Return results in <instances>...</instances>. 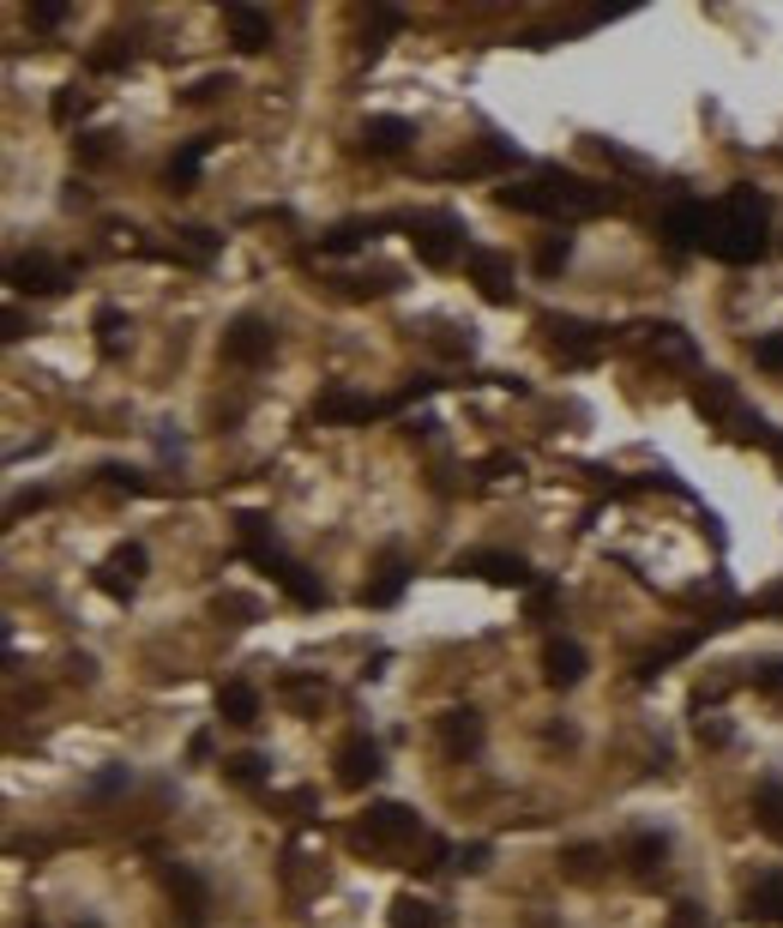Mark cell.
<instances>
[{"instance_id": "obj_13", "label": "cell", "mask_w": 783, "mask_h": 928, "mask_svg": "<svg viewBox=\"0 0 783 928\" xmlns=\"http://www.w3.org/2000/svg\"><path fill=\"white\" fill-rule=\"evenodd\" d=\"M224 31L235 42V55H265L272 49V12H260V7H229L224 12Z\"/></svg>"}, {"instance_id": "obj_19", "label": "cell", "mask_w": 783, "mask_h": 928, "mask_svg": "<svg viewBox=\"0 0 783 928\" xmlns=\"http://www.w3.org/2000/svg\"><path fill=\"white\" fill-rule=\"evenodd\" d=\"M337 765H344V784H368V778L380 772V748L368 742V735H350L344 754H337Z\"/></svg>"}, {"instance_id": "obj_11", "label": "cell", "mask_w": 783, "mask_h": 928, "mask_svg": "<svg viewBox=\"0 0 783 928\" xmlns=\"http://www.w3.org/2000/svg\"><path fill=\"white\" fill-rule=\"evenodd\" d=\"M693 410H699L705 422H723L730 434H735V422L747 417V404H742V392H735V380H723V374H705L699 387H693Z\"/></svg>"}, {"instance_id": "obj_21", "label": "cell", "mask_w": 783, "mask_h": 928, "mask_svg": "<svg viewBox=\"0 0 783 928\" xmlns=\"http://www.w3.org/2000/svg\"><path fill=\"white\" fill-rule=\"evenodd\" d=\"M652 350H657V362H675V368L699 362V350H693V338L682 326H652Z\"/></svg>"}, {"instance_id": "obj_15", "label": "cell", "mask_w": 783, "mask_h": 928, "mask_svg": "<svg viewBox=\"0 0 783 928\" xmlns=\"http://www.w3.org/2000/svg\"><path fill=\"white\" fill-rule=\"evenodd\" d=\"M585 670H590V657H585L579 639H549L542 645V682L549 687H579Z\"/></svg>"}, {"instance_id": "obj_38", "label": "cell", "mask_w": 783, "mask_h": 928, "mask_svg": "<svg viewBox=\"0 0 783 928\" xmlns=\"http://www.w3.org/2000/svg\"><path fill=\"white\" fill-rule=\"evenodd\" d=\"M753 687H760V694H783V657L760 663V670H753Z\"/></svg>"}, {"instance_id": "obj_6", "label": "cell", "mask_w": 783, "mask_h": 928, "mask_svg": "<svg viewBox=\"0 0 783 928\" xmlns=\"http://www.w3.org/2000/svg\"><path fill=\"white\" fill-rule=\"evenodd\" d=\"M217 350H224L229 368H265L272 350H277V332H272V320H260V314H235Z\"/></svg>"}, {"instance_id": "obj_1", "label": "cell", "mask_w": 783, "mask_h": 928, "mask_svg": "<svg viewBox=\"0 0 783 928\" xmlns=\"http://www.w3.org/2000/svg\"><path fill=\"white\" fill-rule=\"evenodd\" d=\"M495 199L507 212H530V217H560V224H579V217H603L615 212L620 194L603 182H585L579 169H560V164H542L530 182H507L495 187Z\"/></svg>"}, {"instance_id": "obj_31", "label": "cell", "mask_w": 783, "mask_h": 928, "mask_svg": "<svg viewBox=\"0 0 783 928\" xmlns=\"http://www.w3.org/2000/svg\"><path fill=\"white\" fill-rule=\"evenodd\" d=\"M760 827L772 832V838H783V784H760Z\"/></svg>"}, {"instance_id": "obj_5", "label": "cell", "mask_w": 783, "mask_h": 928, "mask_svg": "<svg viewBox=\"0 0 783 928\" xmlns=\"http://www.w3.org/2000/svg\"><path fill=\"white\" fill-rule=\"evenodd\" d=\"M542 332H549L555 356L572 362V368H590L603 350H609V326H590L579 314H542Z\"/></svg>"}, {"instance_id": "obj_43", "label": "cell", "mask_w": 783, "mask_h": 928, "mask_svg": "<svg viewBox=\"0 0 783 928\" xmlns=\"http://www.w3.org/2000/svg\"><path fill=\"white\" fill-rule=\"evenodd\" d=\"M284 694H290V700H326V687H320V682H302V675H284Z\"/></svg>"}, {"instance_id": "obj_12", "label": "cell", "mask_w": 783, "mask_h": 928, "mask_svg": "<svg viewBox=\"0 0 783 928\" xmlns=\"http://www.w3.org/2000/svg\"><path fill=\"white\" fill-rule=\"evenodd\" d=\"M386 410H392V398H368V392L332 387V392H320L314 417L320 422H374V417H386Z\"/></svg>"}, {"instance_id": "obj_41", "label": "cell", "mask_w": 783, "mask_h": 928, "mask_svg": "<svg viewBox=\"0 0 783 928\" xmlns=\"http://www.w3.org/2000/svg\"><path fill=\"white\" fill-rule=\"evenodd\" d=\"M753 615H783V579H772L760 597H753Z\"/></svg>"}, {"instance_id": "obj_22", "label": "cell", "mask_w": 783, "mask_h": 928, "mask_svg": "<svg viewBox=\"0 0 783 928\" xmlns=\"http://www.w3.org/2000/svg\"><path fill=\"white\" fill-rule=\"evenodd\" d=\"M447 748H452V754H477V748H482V717L470 712V705H464V712H447Z\"/></svg>"}, {"instance_id": "obj_35", "label": "cell", "mask_w": 783, "mask_h": 928, "mask_svg": "<svg viewBox=\"0 0 783 928\" xmlns=\"http://www.w3.org/2000/svg\"><path fill=\"white\" fill-rule=\"evenodd\" d=\"M67 19H72L67 0H37V7H31V25H37V31H61Z\"/></svg>"}, {"instance_id": "obj_17", "label": "cell", "mask_w": 783, "mask_h": 928, "mask_svg": "<svg viewBox=\"0 0 783 928\" xmlns=\"http://www.w3.org/2000/svg\"><path fill=\"white\" fill-rule=\"evenodd\" d=\"M705 212H712L705 199H675V205H669V217H663V235H669L675 254H687V247L705 242Z\"/></svg>"}, {"instance_id": "obj_23", "label": "cell", "mask_w": 783, "mask_h": 928, "mask_svg": "<svg viewBox=\"0 0 783 928\" xmlns=\"http://www.w3.org/2000/svg\"><path fill=\"white\" fill-rule=\"evenodd\" d=\"M91 326H97V350H102V356H121V344H127V314H121V307H97V320H91Z\"/></svg>"}, {"instance_id": "obj_34", "label": "cell", "mask_w": 783, "mask_h": 928, "mask_svg": "<svg viewBox=\"0 0 783 928\" xmlns=\"http://www.w3.org/2000/svg\"><path fill=\"white\" fill-rule=\"evenodd\" d=\"M753 362H760L765 374H783V332H765V338H753Z\"/></svg>"}, {"instance_id": "obj_28", "label": "cell", "mask_w": 783, "mask_h": 928, "mask_svg": "<svg viewBox=\"0 0 783 928\" xmlns=\"http://www.w3.org/2000/svg\"><path fill=\"white\" fill-rule=\"evenodd\" d=\"M567 260H572V235H567V229L549 235V242L537 247V272H542V277H560V272H567Z\"/></svg>"}, {"instance_id": "obj_46", "label": "cell", "mask_w": 783, "mask_h": 928, "mask_svg": "<svg viewBox=\"0 0 783 928\" xmlns=\"http://www.w3.org/2000/svg\"><path fill=\"white\" fill-rule=\"evenodd\" d=\"M669 928H705V922H699V910H693V905H682V910H675V922H669Z\"/></svg>"}, {"instance_id": "obj_26", "label": "cell", "mask_w": 783, "mask_h": 928, "mask_svg": "<svg viewBox=\"0 0 783 928\" xmlns=\"http://www.w3.org/2000/svg\"><path fill=\"white\" fill-rule=\"evenodd\" d=\"M217 712H224L229 724H254V717H260V694L247 682H229L224 694H217Z\"/></svg>"}, {"instance_id": "obj_24", "label": "cell", "mask_w": 783, "mask_h": 928, "mask_svg": "<svg viewBox=\"0 0 783 928\" xmlns=\"http://www.w3.org/2000/svg\"><path fill=\"white\" fill-rule=\"evenodd\" d=\"M398 31H404V12H398V7H374V25H368V37H362V55H368V61H380V49H386Z\"/></svg>"}, {"instance_id": "obj_14", "label": "cell", "mask_w": 783, "mask_h": 928, "mask_svg": "<svg viewBox=\"0 0 783 928\" xmlns=\"http://www.w3.org/2000/svg\"><path fill=\"white\" fill-rule=\"evenodd\" d=\"M404 585H410L404 549H386V555H380V567H374V579L362 585V603H368V609H392V603L404 597Z\"/></svg>"}, {"instance_id": "obj_42", "label": "cell", "mask_w": 783, "mask_h": 928, "mask_svg": "<svg viewBox=\"0 0 783 928\" xmlns=\"http://www.w3.org/2000/svg\"><path fill=\"white\" fill-rule=\"evenodd\" d=\"M37 507H49V489H31V495H12L7 519H25V512H37Z\"/></svg>"}, {"instance_id": "obj_45", "label": "cell", "mask_w": 783, "mask_h": 928, "mask_svg": "<svg viewBox=\"0 0 783 928\" xmlns=\"http://www.w3.org/2000/svg\"><path fill=\"white\" fill-rule=\"evenodd\" d=\"M0 326H7V344H19V338H25V314H19V307H7V320H0Z\"/></svg>"}, {"instance_id": "obj_10", "label": "cell", "mask_w": 783, "mask_h": 928, "mask_svg": "<svg viewBox=\"0 0 783 928\" xmlns=\"http://www.w3.org/2000/svg\"><path fill=\"white\" fill-rule=\"evenodd\" d=\"M139 573H145V543H121V549H109V561L97 567V592L115 597V603H133Z\"/></svg>"}, {"instance_id": "obj_39", "label": "cell", "mask_w": 783, "mask_h": 928, "mask_svg": "<svg viewBox=\"0 0 783 928\" xmlns=\"http://www.w3.org/2000/svg\"><path fill=\"white\" fill-rule=\"evenodd\" d=\"M753 917H783V880L760 887V898H753Z\"/></svg>"}, {"instance_id": "obj_33", "label": "cell", "mask_w": 783, "mask_h": 928, "mask_svg": "<svg viewBox=\"0 0 783 928\" xmlns=\"http://www.w3.org/2000/svg\"><path fill=\"white\" fill-rule=\"evenodd\" d=\"M212 615H217V622H224V615H229V622H260V603L242 597V592H224V597L212 603Z\"/></svg>"}, {"instance_id": "obj_47", "label": "cell", "mask_w": 783, "mask_h": 928, "mask_svg": "<svg viewBox=\"0 0 783 928\" xmlns=\"http://www.w3.org/2000/svg\"><path fill=\"white\" fill-rule=\"evenodd\" d=\"M772 459H777V465H783V434H777V440H772Z\"/></svg>"}, {"instance_id": "obj_2", "label": "cell", "mask_w": 783, "mask_h": 928, "mask_svg": "<svg viewBox=\"0 0 783 928\" xmlns=\"http://www.w3.org/2000/svg\"><path fill=\"white\" fill-rule=\"evenodd\" d=\"M765 217H772V205L765 194H753V187H730L712 212H705V254L723 260V265H760L772 254V235H765Z\"/></svg>"}, {"instance_id": "obj_4", "label": "cell", "mask_w": 783, "mask_h": 928, "mask_svg": "<svg viewBox=\"0 0 783 928\" xmlns=\"http://www.w3.org/2000/svg\"><path fill=\"white\" fill-rule=\"evenodd\" d=\"M410 229V247H417V260L428 272H447V265L464 254V224H458V212H417L404 217Z\"/></svg>"}, {"instance_id": "obj_20", "label": "cell", "mask_w": 783, "mask_h": 928, "mask_svg": "<svg viewBox=\"0 0 783 928\" xmlns=\"http://www.w3.org/2000/svg\"><path fill=\"white\" fill-rule=\"evenodd\" d=\"M374 229H380V217H350V224H337V229L320 235V254H356Z\"/></svg>"}, {"instance_id": "obj_36", "label": "cell", "mask_w": 783, "mask_h": 928, "mask_svg": "<svg viewBox=\"0 0 783 928\" xmlns=\"http://www.w3.org/2000/svg\"><path fill=\"white\" fill-rule=\"evenodd\" d=\"M555 603H560V592H555L549 579H537V585H530V597H525V615H530V622H542V615H549Z\"/></svg>"}, {"instance_id": "obj_27", "label": "cell", "mask_w": 783, "mask_h": 928, "mask_svg": "<svg viewBox=\"0 0 783 928\" xmlns=\"http://www.w3.org/2000/svg\"><path fill=\"white\" fill-rule=\"evenodd\" d=\"M133 37H121V31H109L102 37V49H91V72H121V67H133Z\"/></svg>"}, {"instance_id": "obj_29", "label": "cell", "mask_w": 783, "mask_h": 928, "mask_svg": "<svg viewBox=\"0 0 783 928\" xmlns=\"http://www.w3.org/2000/svg\"><path fill=\"white\" fill-rule=\"evenodd\" d=\"M229 91H235V79H229V72H205V79H194V85L182 91V102L205 109V102H217V97H229Z\"/></svg>"}, {"instance_id": "obj_18", "label": "cell", "mask_w": 783, "mask_h": 928, "mask_svg": "<svg viewBox=\"0 0 783 928\" xmlns=\"http://www.w3.org/2000/svg\"><path fill=\"white\" fill-rule=\"evenodd\" d=\"M212 145H217V133H199V139H187L182 152H175L169 164H164V182L175 187V194H187V187L199 182V164L212 157Z\"/></svg>"}, {"instance_id": "obj_7", "label": "cell", "mask_w": 783, "mask_h": 928, "mask_svg": "<svg viewBox=\"0 0 783 928\" xmlns=\"http://www.w3.org/2000/svg\"><path fill=\"white\" fill-rule=\"evenodd\" d=\"M452 573H470V579H489V585H512V592H530L537 573H530L525 555H507V549H470L458 555Z\"/></svg>"}, {"instance_id": "obj_40", "label": "cell", "mask_w": 783, "mask_h": 928, "mask_svg": "<svg viewBox=\"0 0 783 928\" xmlns=\"http://www.w3.org/2000/svg\"><path fill=\"white\" fill-rule=\"evenodd\" d=\"M477 470H482V477H519V470H525V465H519V459H512V452H489V459H482Z\"/></svg>"}, {"instance_id": "obj_25", "label": "cell", "mask_w": 783, "mask_h": 928, "mask_svg": "<svg viewBox=\"0 0 783 928\" xmlns=\"http://www.w3.org/2000/svg\"><path fill=\"white\" fill-rule=\"evenodd\" d=\"M72 157H79V169H102V164L115 157V133H109V127L79 133V139H72Z\"/></svg>"}, {"instance_id": "obj_3", "label": "cell", "mask_w": 783, "mask_h": 928, "mask_svg": "<svg viewBox=\"0 0 783 928\" xmlns=\"http://www.w3.org/2000/svg\"><path fill=\"white\" fill-rule=\"evenodd\" d=\"M235 537H242V555H247V561H260L277 585H284L290 603H302V609H326V585H320L314 573L295 561V555L277 549V530H272V519H265V512H235Z\"/></svg>"}, {"instance_id": "obj_30", "label": "cell", "mask_w": 783, "mask_h": 928, "mask_svg": "<svg viewBox=\"0 0 783 928\" xmlns=\"http://www.w3.org/2000/svg\"><path fill=\"white\" fill-rule=\"evenodd\" d=\"M79 115H85V91H79V85H61V91H55V102H49V121H55V127H72Z\"/></svg>"}, {"instance_id": "obj_32", "label": "cell", "mask_w": 783, "mask_h": 928, "mask_svg": "<svg viewBox=\"0 0 783 928\" xmlns=\"http://www.w3.org/2000/svg\"><path fill=\"white\" fill-rule=\"evenodd\" d=\"M434 905H417V898H398L392 905V928H434Z\"/></svg>"}, {"instance_id": "obj_9", "label": "cell", "mask_w": 783, "mask_h": 928, "mask_svg": "<svg viewBox=\"0 0 783 928\" xmlns=\"http://www.w3.org/2000/svg\"><path fill=\"white\" fill-rule=\"evenodd\" d=\"M470 284L482 290V302L512 307V296H519V284H512V254H500V247H470Z\"/></svg>"}, {"instance_id": "obj_37", "label": "cell", "mask_w": 783, "mask_h": 928, "mask_svg": "<svg viewBox=\"0 0 783 928\" xmlns=\"http://www.w3.org/2000/svg\"><path fill=\"white\" fill-rule=\"evenodd\" d=\"M102 477H109L115 489H127V495H151V482H145L139 470H127V465H102Z\"/></svg>"}, {"instance_id": "obj_44", "label": "cell", "mask_w": 783, "mask_h": 928, "mask_svg": "<svg viewBox=\"0 0 783 928\" xmlns=\"http://www.w3.org/2000/svg\"><path fill=\"white\" fill-rule=\"evenodd\" d=\"M260 765H265V760H254V754H242V760H229V772H235V778H242V784H254V778H260Z\"/></svg>"}, {"instance_id": "obj_16", "label": "cell", "mask_w": 783, "mask_h": 928, "mask_svg": "<svg viewBox=\"0 0 783 928\" xmlns=\"http://www.w3.org/2000/svg\"><path fill=\"white\" fill-rule=\"evenodd\" d=\"M410 139H417V127H410L404 115H368L362 121V152L368 157H398Z\"/></svg>"}, {"instance_id": "obj_8", "label": "cell", "mask_w": 783, "mask_h": 928, "mask_svg": "<svg viewBox=\"0 0 783 928\" xmlns=\"http://www.w3.org/2000/svg\"><path fill=\"white\" fill-rule=\"evenodd\" d=\"M7 284L19 290V296H61V290L72 284V272L61 260H49V254H19L7 265Z\"/></svg>"}]
</instances>
